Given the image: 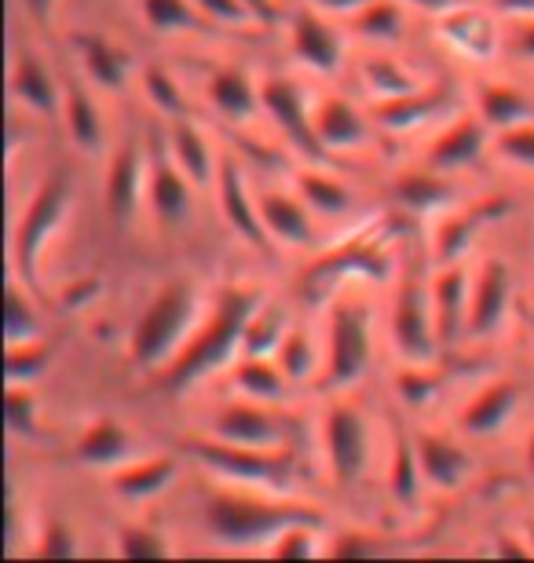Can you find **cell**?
<instances>
[{
    "instance_id": "6da1fadb",
    "label": "cell",
    "mask_w": 534,
    "mask_h": 563,
    "mask_svg": "<svg viewBox=\"0 0 534 563\" xmlns=\"http://www.w3.org/2000/svg\"><path fill=\"white\" fill-rule=\"evenodd\" d=\"M260 303H264V297H260L257 289L224 286L216 292L209 322L201 325L195 336H187V344L168 358L162 377H157V388H162L165 396H179V391H187L195 380L212 374V369H220L224 363H231L235 355H242L246 325L257 314Z\"/></svg>"
},
{
    "instance_id": "7a4b0ae2",
    "label": "cell",
    "mask_w": 534,
    "mask_h": 563,
    "mask_svg": "<svg viewBox=\"0 0 534 563\" xmlns=\"http://www.w3.org/2000/svg\"><path fill=\"white\" fill-rule=\"evenodd\" d=\"M209 534L227 549H249L275 542L297 523H323V512L308 501H282L246 490H216L206 501Z\"/></svg>"
},
{
    "instance_id": "3957f363",
    "label": "cell",
    "mask_w": 534,
    "mask_h": 563,
    "mask_svg": "<svg viewBox=\"0 0 534 563\" xmlns=\"http://www.w3.org/2000/svg\"><path fill=\"white\" fill-rule=\"evenodd\" d=\"M70 201H74L70 168H52L41 179V187L33 190V198L26 201V209H22V217L15 223V234H11V272H15V278L33 297H41V278H37L41 253L55 239V231L63 228Z\"/></svg>"
},
{
    "instance_id": "277c9868",
    "label": "cell",
    "mask_w": 534,
    "mask_h": 563,
    "mask_svg": "<svg viewBox=\"0 0 534 563\" xmlns=\"http://www.w3.org/2000/svg\"><path fill=\"white\" fill-rule=\"evenodd\" d=\"M195 308H198V292L187 278L165 282V286L154 292L151 308L140 314V322H135V330H132V341H129L132 366L135 369L165 366L168 358L187 344Z\"/></svg>"
},
{
    "instance_id": "5b68a950",
    "label": "cell",
    "mask_w": 534,
    "mask_h": 563,
    "mask_svg": "<svg viewBox=\"0 0 534 563\" xmlns=\"http://www.w3.org/2000/svg\"><path fill=\"white\" fill-rule=\"evenodd\" d=\"M179 446H184L195 461H201L209 472H216V476L242 483V487L290 490L293 483H297V457H293V450L227 443V439H220V435L184 439Z\"/></svg>"
},
{
    "instance_id": "8992f818",
    "label": "cell",
    "mask_w": 534,
    "mask_h": 563,
    "mask_svg": "<svg viewBox=\"0 0 534 563\" xmlns=\"http://www.w3.org/2000/svg\"><path fill=\"white\" fill-rule=\"evenodd\" d=\"M392 253H389V239L378 231H359L356 239L340 242L337 250L323 253L308 272L301 278V292L308 300H319L323 292L334 286L337 278L345 275H359L370 282H384L392 278Z\"/></svg>"
},
{
    "instance_id": "52a82bcc",
    "label": "cell",
    "mask_w": 534,
    "mask_h": 563,
    "mask_svg": "<svg viewBox=\"0 0 534 563\" xmlns=\"http://www.w3.org/2000/svg\"><path fill=\"white\" fill-rule=\"evenodd\" d=\"M370 366V319L359 303L340 300L329 311V347H326V388H348Z\"/></svg>"
},
{
    "instance_id": "ba28073f",
    "label": "cell",
    "mask_w": 534,
    "mask_h": 563,
    "mask_svg": "<svg viewBox=\"0 0 534 563\" xmlns=\"http://www.w3.org/2000/svg\"><path fill=\"white\" fill-rule=\"evenodd\" d=\"M260 103H264L271 121L282 129V136L297 146L304 157H312V162H326L329 157L326 143L319 140L308 96H304V88L297 81H290V77H268V81L260 85Z\"/></svg>"
},
{
    "instance_id": "9c48e42d",
    "label": "cell",
    "mask_w": 534,
    "mask_h": 563,
    "mask_svg": "<svg viewBox=\"0 0 534 563\" xmlns=\"http://www.w3.org/2000/svg\"><path fill=\"white\" fill-rule=\"evenodd\" d=\"M432 292L417 278H406L400 286L392 308V341L400 347L406 363H432L439 352V333H436V314H432Z\"/></svg>"
},
{
    "instance_id": "30bf717a",
    "label": "cell",
    "mask_w": 534,
    "mask_h": 563,
    "mask_svg": "<svg viewBox=\"0 0 534 563\" xmlns=\"http://www.w3.org/2000/svg\"><path fill=\"white\" fill-rule=\"evenodd\" d=\"M326 457L340 487H351L370 461V428L359 407L334 402L326 410Z\"/></svg>"
},
{
    "instance_id": "8fae6325",
    "label": "cell",
    "mask_w": 534,
    "mask_h": 563,
    "mask_svg": "<svg viewBox=\"0 0 534 563\" xmlns=\"http://www.w3.org/2000/svg\"><path fill=\"white\" fill-rule=\"evenodd\" d=\"M216 195H220L227 228L235 234H242L257 253L271 256V242H268L271 231L264 217H260V201H253V195H249L246 176L235 157H220V168H216Z\"/></svg>"
},
{
    "instance_id": "7c38bea8",
    "label": "cell",
    "mask_w": 534,
    "mask_h": 563,
    "mask_svg": "<svg viewBox=\"0 0 534 563\" xmlns=\"http://www.w3.org/2000/svg\"><path fill=\"white\" fill-rule=\"evenodd\" d=\"M146 195H151V209L162 223H184L190 212V176L179 168V162L173 157L168 146H162V140H151L146 146Z\"/></svg>"
},
{
    "instance_id": "4fadbf2b",
    "label": "cell",
    "mask_w": 534,
    "mask_h": 563,
    "mask_svg": "<svg viewBox=\"0 0 534 563\" xmlns=\"http://www.w3.org/2000/svg\"><path fill=\"white\" fill-rule=\"evenodd\" d=\"M513 209L509 198H483L476 206L461 209V212H450L447 220H439L436 234H432V253H436V264L447 267V264H458L465 250L472 245V239L480 234L487 223L502 220L505 212Z\"/></svg>"
},
{
    "instance_id": "5bb4252c",
    "label": "cell",
    "mask_w": 534,
    "mask_h": 563,
    "mask_svg": "<svg viewBox=\"0 0 534 563\" xmlns=\"http://www.w3.org/2000/svg\"><path fill=\"white\" fill-rule=\"evenodd\" d=\"M143 184H146L143 146L135 143V140H124L118 151H113V157H110L107 187H103L107 212H110V220L118 223V228L132 223L135 209H140V198H143Z\"/></svg>"
},
{
    "instance_id": "9a60e30c",
    "label": "cell",
    "mask_w": 534,
    "mask_h": 563,
    "mask_svg": "<svg viewBox=\"0 0 534 563\" xmlns=\"http://www.w3.org/2000/svg\"><path fill=\"white\" fill-rule=\"evenodd\" d=\"M212 435L227 439V443H246V446H282L286 439V424L279 413H271L260 399L249 402H227L216 410Z\"/></svg>"
},
{
    "instance_id": "2e32d148",
    "label": "cell",
    "mask_w": 534,
    "mask_h": 563,
    "mask_svg": "<svg viewBox=\"0 0 534 563\" xmlns=\"http://www.w3.org/2000/svg\"><path fill=\"white\" fill-rule=\"evenodd\" d=\"M509 300H513V275L502 261H487L472 286L469 300V336H494L502 330Z\"/></svg>"
},
{
    "instance_id": "e0dca14e",
    "label": "cell",
    "mask_w": 534,
    "mask_h": 563,
    "mask_svg": "<svg viewBox=\"0 0 534 563\" xmlns=\"http://www.w3.org/2000/svg\"><path fill=\"white\" fill-rule=\"evenodd\" d=\"M469 275L461 264H447L432 282V314L443 347H454L469 333Z\"/></svg>"
},
{
    "instance_id": "ac0fdd59",
    "label": "cell",
    "mask_w": 534,
    "mask_h": 563,
    "mask_svg": "<svg viewBox=\"0 0 534 563\" xmlns=\"http://www.w3.org/2000/svg\"><path fill=\"white\" fill-rule=\"evenodd\" d=\"M450 107H454L450 88L439 85V88H417V92L381 99V103L373 107V118L389 132H411V129L428 125V121H436L439 114H447Z\"/></svg>"
},
{
    "instance_id": "d6986e66",
    "label": "cell",
    "mask_w": 534,
    "mask_h": 563,
    "mask_svg": "<svg viewBox=\"0 0 534 563\" xmlns=\"http://www.w3.org/2000/svg\"><path fill=\"white\" fill-rule=\"evenodd\" d=\"M290 37H293V55H297L304 66H312V70L334 74L340 66V55H345V48H340L337 30L329 26L323 15H315L312 8H304V11L293 15Z\"/></svg>"
},
{
    "instance_id": "ffe728a7",
    "label": "cell",
    "mask_w": 534,
    "mask_h": 563,
    "mask_svg": "<svg viewBox=\"0 0 534 563\" xmlns=\"http://www.w3.org/2000/svg\"><path fill=\"white\" fill-rule=\"evenodd\" d=\"M483 146H487V121L461 118L428 143V168H439V173L469 168L483 157Z\"/></svg>"
},
{
    "instance_id": "44dd1931",
    "label": "cell",
    "mask_w": 534,
    "mask_h": 563,
    "mask_svg": "<svg viewBox=\"0 0 534 563\" xmlns=\"http://www.w3.org/2000/svg\"><path fill=\"white\" fill-rule=\"evenodd\" d=\"M516 407H520L516 380H494V385H487L472 402H465L458 413V428L465 435H494L498 428L509 424Z\"/></svg>"
},
{
    "instance_id": "7402d4cb",
    "label": "cell",
    "mask_w": 534,
    "mask_h": 563,
    "mask_svg": "<svg viewBox=\"0 0 534 563\" xmlns=\"http://www.w3.org/2000/svg\"><path fill=\"white\" fill-rule=\"evenodd\" d=\"M417 439V457H422V476L436 490H458L472 472V457L447 435L422 432Z\"/></svg>"
},
{
    "instance_id": "603a6c76",
    "label": "cell",
    "mask_w": 534,
    "mask_h": 563,
    "mask_svg": "<svg viewBox=\"0 0 534 563\" xmlns=\"http://www.w3.org/2000/svg\"><path fill=\"white\" fill-rule=\"evenodd\" d=\"M260 217H264L268 231L286 245H315V223H312V206L304 198L282 195V190H268L260 195Z\"/></svg>"
},
{
    "instance_id": "cb8c5ba5",
    "label": "cell",
    "mask_w": 534,
    "mask_h": 563,
    "mask_svg": "<svg viewBox=\"0 0 534 563\" xmlns=\"http://www.w3.org/2000/svg\"><path fill=\"white\" fill-rule=\"evenodd\" d=\"M11 96L44 118L59 114V85H55L48 66L41 63V55L33 52H19L15 70H11Z\"/></svg>"
},
{
    "instance_id": "d4e9b609",
    "label": "cell",
    "mask_w": 534,
    "mask_h": 563,
    "mask_svg": "<svg viewBox=\"0 0 534 563\" xmlns=\"http://www.w3.org/2000/svg\"><path fill=\"white\" fill-rule=\"evenodd\" d=\"M439 30L443 37H447L454 48L472 55V59H487V55H494L498 48V30L494 22L483 15V11L476 8H450L439 15Z\"/></svg>"
},
{
    "instance_id": "484cf974",
    "label": "cell",
    "mask_w": 534,
    "mask_h": 563,
    "mask_svg": "<svg viewBox=\"0 0 534 563\" xmlns=\"http://www.w3.org/2000/svg\"><path fill=\"white\" fill-rule=\"evenodd\" d=\"M176 472H179L176 457H146V461H132V465H113L110 490L129 501H146L154 494H162L176 479Z\"/></svg>"
},
{
    "instance_id": "4316f807",
    "label": "cell",
    "mask_w": 534,
    "mask_h": 563,
    "mask_svg": "<svg viewBox=\"0 0 534 563\" xmlns=\"http://www.w3.org/2000/svg\"><path fill=\"white\" fill-rule=\"evenodd\" d=\"M74 48L81 55L88 77L99 85V88H118L129 85V55H124L118 44H110L103 33H74Z\"/></svg>"
},
{
    "instance_id": "83f0119b",
    "label": "cell",
    "mask_w": 534,
    "mask_h": 563,
    "mask_svg": "<svg viewBox=\"0 0 534 563\" xmlns=\"http://www.w3.org/2000/svg\"><path fill=\"white\" fill-rule=\"evenodd\" d=\"M168 151H173L179 168L190 176V184L195 187H206L216 179L220 162L212 157L209 140L195 129V121L190 118H173V129H168Z\"/></svg>"
},
{
    "instance_id": "f1b7e54d",
    "label": "cell",
    "mask_w": 534,
    "mask_h": 563,
    "mask_svg": "<svg viewBox=\"0 0 534 563\" xmlns=\"http://www.w3.org/2000/svg\"><path fill=\"white\" fill-rule=\"evenodd\" d=\"M392 198L411 212H439L454 201V184L439 168H417V173L395 176Z\"/></svg>"
},
{
    "instance_id": "f546056e",
    "label": "cell",
    "mask_w": 534,
    "mask_h": 563,
    "mask_svg": "<svg viewBox=\"0 0 534 563\" xmlns=\"http://www.w3.org/2000/svg\"><path fill=\"white\" fill-rule=\"evenodd\" d=\"M315 129H319V140L326 143V151H348V146L367 143V118L359 114L348 99L329 96L315 110Z\"/></svg>"
},
{
    "instance_id": "4dcf8cb0",
    "label": "cell",
    "mask_w": 534,
    "mask_h": 563,
    "mask_svg": "<svg viewBox=\"0 0 534 563\" xmlns=\"http://www.w3.org/2000/svg\"><path fill=\"white\" fill-rule=\"evenodd\" d=\"M476 103H480V118L498 132L524 125V121L534 118L531 96L520 92L516 85H505V81H483L480 88H476Z\"/></svg>"
},
{
    "instance_id": "1f68e13d",
    "label": "cell",
    "mask_w": 534,
    "mask_h": 563,
    "mask_svg": "<svg viewBox=\"0 0 534 563\" xmlns=\"http://www.w3.org/2000/svg\"><path fill=\"white\" fill-rule=\"evenodd\" d=\"M209 103L220 110V114L246 121L257 114L260 107V88L253 85V77L238 66H224L209 77Z\"/></svg>"
},
{
    "instance_id": "d6a6232c",
    "label": "cell",
    "mask_w": 534,
    "mask_h": 563,
    "mask_svg": "<svg viewBox=\"0 0 534 563\" xmlns=\"http://www.w3.org/2000/svg\"><path fill=\"white\" fill-rule=\"evenodd\" d=\"M74 454L77 461H85V465H121V461L132 454V435L124 432L118 421L99 418L77 435Z\"/></svg>"
},
{
    "instance_id": "836d02e7",
    "label": "cell",
    "mask_w": 534,
    "mask_h": 563,
    "mask_svg": "<svg viewBox=\"0 0 534 563\" xmlns=\"http://www.w3.org/2000/svg\"><path fill=\"white\" fill-rule=\"evenodd\" d=\"M422 457H417V439L406 435L400 421H392V465H389V487L400 505H414L422 490Z\"/></svg>"
},
{
    "instance_id": "e575fe53",
    "label": "cell",
    "mask_w": 534,
    "mask_h": 563,
    "mask_svg": "<svg viewBox=\"0 0 534 563\" xmlns=\"http://www.w3.org/2000/svg\"><path fill=\"white\" fill-rule=\"evenodd\" d=\"M63 121H66L70 140L81 146V151H99V146H103V118H99V107L92 103V96H88L81 85H66Z\"/></svg>"
},
{
    "instance_id": "d590c367",
    "label": "cell",
    "mask_w": 534,
    "mask_h": 563,
    "mask_svg": "<svg viewBox=\"0 0 534 563\" xmlns=\"http://www.w3.org/2000/svg\"><path fill=\"white\" fill-rule=\"evenodd\" d=\"M143 19L157 33H201L212 30V19L201 11L195 0H140Z\"/></svg>"
},
{
    "instance_id": "8d00e7d4",
    "label": "cell",
    "mask_w": 534,
    "mask_h": 563,
    "mask_svg": "<svg viewBox=\"0 0 534 563\" xmlns=\"http://www.w3.org/2000/svg\"><path fill=\"white\" fill-rule=\"evenodd\" d=\"M286 374L279 363H271V355H242V363L235 366V385L246 391L249 399L275 402L286 391Z\"/></svg>"
},
{
    "instance_id": "74e56055",
    "label": "cell",
    "mask_w": 534,
    "mask_h": 563,
    "mask_svg": "<svg viewBox=\"0 0 534 563\" xmlns=\"http://www.w3.org/2000/svg\"><path fill=\"white\" fill-rule=\"evenodd\" d=\"M297 187H301V198L308 201L315 212H323V217H345V212L356 206L351 190L329 173H319V168H304L297 176Z\"/></svg>"
},
{
    "instance_id": "f35d334b",
    "label": "cell",
    "mask_w": 534,
    "mask_h": 563,
    "mask_svg": "<svg viewBox=\"0 0 534 563\" xmlns=\"http://www.w3.org/2000/svg\"><path fill=\"white\" fill-rule=\"evenodd\" d=\"M290 333V322L286 314H282V308H275V303H260L257 314L249 319L246 325V336H242V355H275L282 336Z\"/></svg>"
},
{
    "instance_id": "ab89813d",
    "label": "cell",
    "mask_w": 534,
    "mask_h": 563,
    "mask_svg": "<svg viewBox=\"0 0 534 563\" xmlns=\"http://www.w3.org/2000/svg\"><path fill=\"white\" fill-rule=\"evenodd\" d=\"M443 385H447V374H443V366L436 358H432V363H406L400 374H395V391H400V399L411 402V407H425Z\"/></svg>"
},
{
    "instance_id": "60d3db41",
    "label": "cell",
    "mask_w": 534,
    "mask_h": 563,
    "mask_svg": "<svg viewBox=\"0 0 534 563\" xmlns=\"http://www.w3.org/2000/svg\"><path fill=\"white\" fill-rule=\"evenodd\" d=\"M48 366H52V347L44 341L8 344V358H4L8 385H33Z\"/></svg>"
},
{
    "instance_id": "b9f144b4",
    "label": "cell",
    "mask_w": 534,
    "mask_h": 563,
    "mask_svg": "<svg viewBox=\"0 0 534 563\" xmlns=\"http://www.w3.org/2000/svg\"><path fill=\"white\" fill-rule=\"evenodd\" d=\"M351 26L367 41H395L403 33V11L395 0H370L367 8L356 11Z\"/></svg>"
},
{
    "instance_id": "7bdbcfd3",
    "label": "cell",
    "mask_w": 534,
    "mask_h": 563,
    "mask_svg": "<svg viewBox=\"0 0 534 563\" xmlns=\"http://www.w3.org/2000/svg\"><path fill=\"white\" fill-rule=\"evenodd\" d=\"M362 77H367V85L373 88V96H381V99L406 96V92H417V88H422L400 63L384 59V55H373V59L362 63Z\"/></svg>"
},
{
    "instance_id": "ee69618b",
    "label": "cell",
    "mask_w": 534,
    "mask_h": 563,
    "mask_svg": "<svg viewBox=\"0 0 534 563\" xmlns=\"http://www.w3.org/2000/svg\"><path fill=\"white\" fill-rule=\"evenodd\" d=\"M118 553L124 560H165L173 556V545L165 542L162 531L146 523H124L118 531Z\"/></svg>"
},
{
    "instance_id": "f6af8a7d",
    "label": "cell",
    "mask_w": 534,
    "mask_h": 563,
    "mask_svg": "<svg viewBox=\"0 0 534 563\" xmlns=\"http://www.w3.org/2000/svg\"><path fill=\"white\" fill-rule=\"evenodd\" d=\"M275 363L282 366V374L290 380H308L315 374V347H312V336L304 330H293L282 336L279 352H275Z\"/></svg>"
},
{
    "instance_id": "bcb514c9",
    "label": "cell",
    "mask_w": 534,
    "mask_h": 563,
    "mask_svg": "<svg viewBox=\"0 0 534 563\" xmlns=\"http://www.w3.org/2000/svg\"><path fill=\"white\" fill-rule=\"evenodd\" d=\"M143 88H146L151 103L162 110V114H168V118H190V103H187L184 88H179L176 77L165 74L162 66H151V70L143 74Z\"/></svg>"
},
{
    "instance_id": "7dc6e473",
    "label": "cell",
    "mask_w": 534,
    "mask_h": 563,
    "mask_svg": "<svg viewBox=\"0 0 534 563\" xmlns=\"http://www.w3.org/2000/svg\"><path fill=\"white\" fill-rule=\"evenodd\" d=\"M4 336L8 344L19 341H37L41 336V319L30 308V300L22 297L19 286H8V303H4Z\"/></svg>"
},
{
    "instance_id": "c3c4849f",
    "label": "cell",
    "mask_w": 534,
    "mask_h": 563,
    "mask_svg": "<svg viewBox=\"0 0 534 563\" xmlns=\"http://www.w3.org/2000/svg\"><path fill=\"white\" fill-rule=\"evenodd\" d=\"M4 410H8L11 432L26 435V439H37V399H33L30 385H11L8 399H4Z\"/></svg>"
},
{
    "instance_id": "681fc988",
    "label": "cell",
    "mask_w": 534,
    "mask_h": 563,
    "mask_svg": "<svg viewBox=\"0 0 534 563\" xmlns=\"http://www.w3.org/2000/svg\"><path fill=\"white\" fill-rule=\"evenodd\" d=\"M81 553V545H77V538L70 531V523L66 520H48L41 527L37 534V545H33V556L41 560H70Z\"/></svg>"
},
{
    "instance_id": "f907efd6",
    "label": "cell",
    "mask_w": 534,
    "mask_h": 563,
    "mask_svg": "<svg viewBox=\"0 0 534 563\" xmlns=\"http://www.w3.org/2000/svg\"><path fill=\"white\" fill-rule=\"evenodd\" d=\"M329 556L337 560H362V556H381L384 553V538L378 531H359V527H348V531L334 534V542L326 549Z\"/></svg>"
},
{
    "instance_id": "816d5d0a",
    "label": "cell",
    "mask_w": 534,
    "mask_h": 563,
    "mask_svg": "<svg viewBox=\"0 0 534 563\" xmlns=\"http://www.w3.org/2000/svg\"><path fill=\"white\" fill-rule=\"evenodd\" d=\"M319 527L323 523H297V527H290V531H282L275 542H271V556H279V560H301V556H315L319 553Z\"/></svg>"
},
{
    "instance_id": "f5cc1de1",
    "label": "cell",
    "mask_w": 534,
    "mask_h": 563,
    "mask_svg": "<svg viewBox=\"0 0 534 563\" xmlns=\"http://www.w3.org/2000/svg\"><path fill=\"white\" fill-rule=\"evenodd\" d=\"M498 151H502L513 165L534 168V125L531 121L498 132Z\"/></svg>"
},
{
    "instance_id": "db71d44e",
    "label": "cell",
    "mask_w": 534,
    "mask_h": 563,
    "mask_svg": "<svg viewBox=\"0 0 534 563\" xmlns=\"http://www.w3.org/2000/svg\"><path fill=\"white\" fill-rule=\"evenodd\" d=\"M212 22H227V26H242L249 22V11L242 8V0H195Z\"/></svg>"
},
{
    "instance_id": "11a10c76",
    "label": "cell",
    "mask_w": 534,
    "mask_h": 563,
    "mask_svg": "<svg viewBox=\"0 0 534 563\" xmlns=\"http://www.w3.org/2000/svg\"><path fill=\"white\" fill-rule=\"evenodd\" d=\"M509 44H513L516 55H524V59L534 63V15H527V22H520L513 30V37H509Z\"/></svg>"
},
{
    "instance_id": "9f6ffc18",
    "label": "cell",
    "mask_w": 534,
    "mask_h": 563,
    "mask_svg": "<svg viewBox=\"0 0 534 563\" xmlns=\"http://www.w3.org/2000/svg\"><path fill=\"white\" fill-rule=\"evenodd\" d=\"M242 8L249 11V19L264 22V26H275V22L282 19V11L275 8V0H242Z\"/></svg>"
},
{
    "instance_id": "6f0895ef",
    "label": "cell",
    "mask_w": 534,
    "mask_h": 563,
    "mask_svg": "<svg viewBox=\"0 0 534 563\" xmlns=\"http://www.w3.org/2000/svg\"><path fill=\"white\" fill-rule=\"evenodd\" d=\"M99 289V282L92 278V282H77V286H70V289H66L63 292V303H66V308H77V303H85L88 297H92V292Z\"/></svg>"
},
{
    "instance_id": "680465c9",
    "label": "cell",
    "mask_w": 534,
    "mask_h": 563,
    "mask_svg": "<svg viewBox=\"0 0 534 563\" xmlns=\"http://www.w3.org/2000/svg\"><path fill=\"white\" fill-rule=\"evenodd\" d=\"M22 4H26V11H30V19H33V22H41V26H48V22H52L55 0H22Z\"/></svg>"
},
{
    "instance_id": "91938a15",
    "label": "cell",
    "mask_w": 534,
    "mask_h": 563,
    "mask_svg": "<svg viewBox=\"0 0 534 563\" xmlns=\"http://www.w3.org/2000/svg\"><path fill=\"white\" fill-rule=\"evenodd\" d=\"M494 556H527V545H516V542H513V534H498Z\"/></svg>"
},
{
    "instance_id": "94428289",
    "label": "cell",
    "mask_w": 534,
    "mask_h": 563,
    "mask_svg": "<svg viewBox=\"0 0 534 563\" xmlns=\"http://www.w3.org/2000/svg\"><path fill=\"white\" fill-rule=\"evenodd\" d=\"M319 8L326 11H337V15H345V11H359V8H367L370 0H315Z\"/></svg>"
},
{
    "instance_id": "6125c7cd",
    "label": "cell",
    "mask_w": 534,
    "mask_h": 563,
    "mask_svg": "<svg viewBox=\"0 0 534 563\" xmlns=\"http://www.w3.org/2000/svg\"><path fill=\"white\" fill-rule=\"evenodd\" d=\"M403 4H411V8H422V11H436V15H443V11L458 8L461 0H403Z\"/></svg>"
},
{
    "instance_id": "be15d7a7",
    "label": "cell",
    "mask_w": 534,
    "mask_h": 563,
    "mask_svg": "<svg viewBox=\"0 0 534 563\" xmlns=\"http://www.w3.org/2000/svg\"><path fill=\"white\" fill-rule=\"evenodd\" d=\"M509 15H534V0H494Z\"/></svg>"
},
{
    "instance_id": "e7e4bbea",
    "label": "cell",
    "mask_w": 534,
    "mask_h": 563,
    "mask_svg": "<svg viewBox=\"0 0 534 563\" xmlns=\"http://www.w3.org/2000/svg\"><path fill=\"white\" fill-rule=\"evenodd\" d=\"M527 468H531V476H534V432H531V443H527Z\"/></svg>"
},
{
    "instance_id": "03108f58",
    "label": "cell",
    "mask_w": 534,
    "mask_h": 563,
    "mask_svg": "<svg viewBox=\"0 0 534 563\" xmlns=\"http://www.w3.org/2000/svg\"><path fill=\"white\" fill-rule=\"evenodd\" d=\"M527 542H531V549H534V520L527 523Z\"/></svg>"
},
{
    "instance_id": "003e7915",
    "label": "cell",
    "mask_w": 534,
    "mask_h": 563,
    "mask_svg": "<svg viewBox=\"0 0 534 563\" xmlns=\"http://www.w3.org/2000/svg\"><path fill=\"white\" fill-rule=\"evenodd\" d=\"M527 319H531V325H534V314H527Z\"/></svg>"
}]
</instances>
